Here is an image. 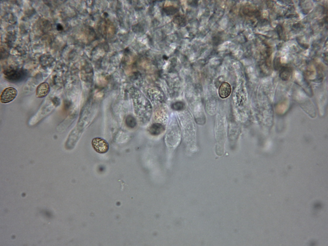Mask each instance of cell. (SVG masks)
Returning <instances> with one entry per match:
<instances>
[{
    "mask_svg": "<svg viewBox=\"0 0 328 246\" xmlns=\"http://www.w3.org/2000/svg\"><path fill=\"white\" fill-rule=\"evenodd\" d=\"M7 79L10 81L17 82L24 79L27 75L26 72L21 69H8L4 71Z\"/></svg>",
    "mask_w": 328,
    "mask_h": 246,
    "instance_id": "6da1fadb",
    "label": "cell"
},
{
    "mask_svg": "<svg viewBox=\"0 0 328 246\" xmlns=\"http://www.w3.org/2000/svg\"><path fill=\"white\" fill-rule=\"evenodd\" d=\"M17 94V91L14 88H7L3 91L1 94V102L2 104L10 103L15 99Z\"/></svg>",
    "mask_w": 328,
    "mask_h": 246,
    "instance_id": "7a4b0ae2",
    "label": "cell"
},
{
    "mask_svg": "<svg viewBox=\"0 0 328 246\" xmlns=\"http://www.w3.org/2000/svg\"><path fill=\"white\" fill-rule=\"evenodd\" d=\"M92 145L94 149L100 154L107 153L109 149L108 143L104 140L101 138L94 139L92 142Z\"/></svg>",
    "mask_w": 328,
    "mask_h": 246,
    "instance_id": "3957f363",
    "label": "cell"
},
{
    "mask_svg": "<svg viewBox=\"0 0 328 246\" xmlns=\"http://www.w3.org/2000/svg\"><path fill=\"white\" fill-rule=\"evenodd\" d=\"M50 90V86L47 82H42L37 87L36 96L38 98H42L47 96Z\"/></svg>",
    "mask_w": 328,
    "mask_h": 246,
    "instance_id": "277c9868",
    "label": "cell"
},
{
    "mask_svg": "<svg viewBox=\"0 0 328 246\" xmlns=\"http://www.w3.org/2000/svg\"><path fill=\"white\" fill-rule=\"evenodd\" d=\"M231 87L230 84L227 82L223 83L218 90L220 97L222 98H227L230 96L231 92Z\"/></svg>",
    "mask_w": 328,
    "mask_h": 246,
    "instance_id": "5b68a950",
    "label": "cell"
},
{
    "mask_svg": "<svg viewBox=\"0 0 328 246\" xmlns=\"http://www.w3.org/2000/svg\"><path fill=\"white\" fill-rule=\"evenodd\" d=\"M164 130V126L159 123H156L152 125L149 129L150 134L153 136H157L161 134Z\"/></svg>",
    "mask_w": 328,
    "mask_h": 246,
    "instance_id": "8992f818",
    "label": "cell"
},
{
    "mask_svg": "<svg viewBox=\"0 0 328 246\" xmlns=\"http://www.w3.org/2000/svg\"><path fill=\"white\" fill-rule=\"evenodd\" d=\"M292 70L291 68L287 66H284L281 68L279 76L280 78L284 81L288 80L291 74Z\"/></svg>",
    "mask_w": 328,
    "mask_h": 246,
    "instance_id": "52a82bcc",
    "label": "cell"
},
{
    "mask_svg": "<svg viewBox=\"0 0 328 246\" xmlns=\"http://www.w3.org/2000/svg\"><path fill=\"white\" fill-rule=\"evenodd\" d=\"M173 22L180 27H184L187 24V20L185 16L183 15H178L174 16Z\"/></svg>",
    "mask_w": 328,
    "mask_h": 246,
    "instance_id": "ba28073f",
    "label": "cell"
},
{
    "mask_svg": "<svg viewBox=\"0 0 328 246\" xmlns=\"http://www.w3.org/2000/svg\"><path fill=\"white\" fill-rule=\"evenodd\" d=\"M163 10L166 15L168 16L173 15L179 11L177 8L173 6L165 7L163 9Z\"/></svg>",
    "mask_w": 328,
    "mask_h": 246,
    "instance_id": "9c48e42d",
    "label": "cell"
},
{
    "mask_svg": "<svg viewBox=\"0 0 328 246\" xmlns=\"http://www.w3.org/2000/svg\"><path fill=\"white\" fill-rule=\"evenodd\" d=\"M126 123L128 127L131 128H134L137 124L135 118L131 115H129L127 117Z\"/></svg>",
    "mask_w": 328,
    "mask_h": 246,
    "instance_id": "30bf717a",
    "label": "cell"
},
{
    "mask_svg": "<svg viewBox=\"0 0 328 246\" xmlns=\"http://www.w3.org/2000/svg\"><path fill=\"white\" fill-rule=\"evenodd\" d=\"M185 105L182 102L178 101L172 105V108L173 110L176 111H180L184 108Z\"/></svg>",
    "mask_w": 328,
    "mask_h": 246,
    "instance_id": "8fae6325",
    "label": "cell"
},
{
    "mask_svg": "<svg viewBox=\"0 0 328 246\" xmlns=\"http://www.w3.org/2000/svg\"><path fill=\"white\" fill-rule=\"evenodd\" d=\"M277 32L280 40H284L285 36L283 27L281 25H278L276 27Z\"/></svg>",
    "mask_w": 328,
    "mask_h": 246,
    "instance_id": "7c38bea8",
    "label": "cell"
},
{
    "mask_svg": "<svg viewBox=\"0 0 328 246\" xmlns=\"http://www.w3.org/2000/svg\"><path fill=\"white\" fill-rule=\"evenodd\" d=\"M273 67L274 69L276 71L281 68L280 58L279 57H276L274 59Z\"/></svg>",
    "mask_w": 328,
    "mask_h": 246,
    "instance_id": "4fadbf2b",
    "label": "cell"
},
{
    "mask_svg": "<svg viewBox=\"0 0 328 246\" xmlns=\"http://www.w3.org/2000/svg\"><path fill=\"white\" fill-rule=\"evenodd\" d=\"M133 31L135 33L142 32L144 31L143 27L140 24H137L133 28Z\"/></svg>",
    "mask_w": 328,
    "mask_h": 246,
    "instance_id": "5bb4252c",
    "label": "cell"
},
{
    "mask_svg": "<svg viewBox=\"0 0 328 246\" xmlns=\"http://www.w3.org/2000/svg\"><path fill=\"white\" fill-rule=\"evenodd\" d=\"M190 2H188V4L190 6L192 7H196V5H197V1H189Z\"/></svg>",
    "mask_w": 328,
    "mask_h": 246,
    "instance_id": "9a60e30c",
    "label": "cell"
},
{
    "mask_svg": "<svg viewBox=\"0 0 328 246\" xmlns=\"http://www.w3.org/2000/svg\"><path fill=\"white\" fill-rule=\"evenodd\" d=\"M56 28H57V29L59 31H62L63 29L62 26L60 24H58L57 25V26H56Z\"/></svg>",
    "mask_w": 328,
    "mask_h": 246,
    "instance_id": "2e32d148",
    "label": "cell"
},
{
    "mask_svg": "<svg viewBox=\"0 0 328 246\" xmlns=\"http://www.w3.org/2000/svg\"><path fill=\"white\" fill-rule=\"evenodd\" d=\"M163 58L165 60H167L168 58L167 57V56L164 55L163 56Z\"/></svg>",
    "mask_w": 328,
    "mask_h": 246,
    "instance_id": "e0dca14e",
    "label": "cell"
}]
</instances>
